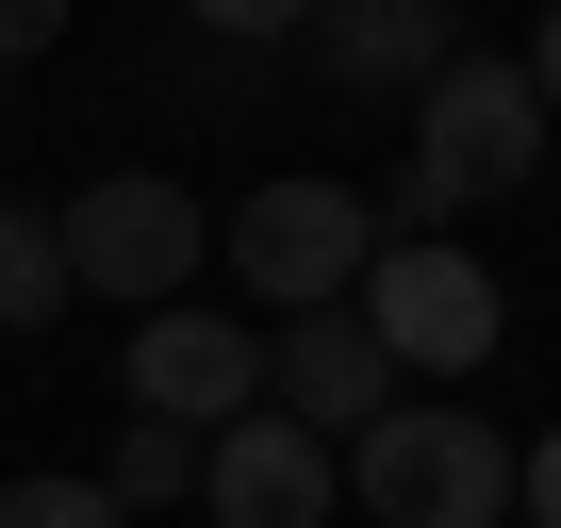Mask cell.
<instances>
[{
	"label": "cell",
	"mask_w": 561,
	"mask_h": 528,
	"mask_svg": "<svg viewBox=\"0 0 561 528\" xmlns=\"http://www.w3.org/2000/svg\"><path fill=\"white\" fill-rule=\"evenodd\" d=\"M67 18H83V0H0V67H34V50H67Z\"/></svg>",
	"instance_id": "cell-13"
},
{
	"label": "cell",
	"mask_w": 561,
	"mask_h": 528,
	"mask_svg": "<svg viewBox=\"0 0 561 528\" xmlns=\"http://www.w3.org/2000/svg\"><path fill=\"white\" fill-rule=\"evenodd\" d=\"M100 495H116V512H165V495H198V429L133 413V429H116V462H100Z\"/></svg>",
	"instance_id": "cell-11"
},
{
	"label": "cell",
	"mask_w": 561,
	"mask_h": 528,
	"mask_svg": "<svg viewBox=\"0 0 561 528\" xmlns=\"http://www.w3.org/2000/svg\"><path fill=\"white\" fill-rule=\"evenodd\" d=\"M198 495H215V528H331V495H347V462H331V429H298V413H231L215 446H198Z\"/></svg>",
	"instance_id": "cell-7"
},
{
	"label": "cell",
	"mask_w": 561,
	"mask_h": 528,
	"mask_svg": "<svg viewBox=\"0 0 561 528\" xmlns=\"http://www.w3.org/2000/svg\"><path fill=\"white\" fill-rule=\"evenodd\" d=\"M528 83H545V133H561V0H545V50H528Z\"/></svg>",
	"instance_id": "cell-16"
},
{
	"label": "cell",
	"mask_w": 561,
	"mask_h": 528,
	"mask_svg": "<svg viewBox=\"0 0 561 528\" xmlns=\"http://www.w3.org/2000/svg\"><path fill=\"white\" fill-rule=\"evenodd\" d=\"M198 264H215V231H198V198H182L165 165H116V182H83V198H67V282H83V298L165 314Z\"/></svg>",
	"instance_id": "cell-5"
},
{
	"label": "cell",
	"mask_w": 561,
	"mask_h": 528,
	"mask_svg": "<svg viewBox=\"0 0 561 528\" xmlns=\"http://www.w3.org/2000/svg\"><path fill=\"white\" fill-rule=\"evenodd\" d=\"M83 282H67V215H34V198H0V331H50Z\"/></svg>",
	"instance_id": "cell-10"
},
{
	"label": "cell",
	"mask_w": 561,
	"mask_h": 528,
	"mask_svg": "<svg viewBox=\"0 0 561 528\" xmlns=\"http://www.w3.org/2000/svg\"><path fill=\"white\" fill-rule=\"evenodd\" d=\"M116 397L215 446L231 413H264V331H248V314H198V298H165V314H133V380H116Z\"/></svg>",
	"instance_id": "cell-6"
},
{
	"label": "cell",
	"mask_w": 561,
	"mask_h": 528,
	"mask_svg": "<svg viewBox=\"0 0 561 528\" xmlns=\"http://www.w3.org/2000/svg\"><path fill=\"white\" fill-rule=\"evenodd\" d=\"M347 495L380 528H512V429H479L462 397H397L347 446Z\"/></svg>",
	"instance_id": "cell-2"
},
{
	"label": "cell",
	"mask_w": 561,
	"mask_h": 528,
	"mask_svg": "<svg viewBox=\"0 0 561 528\" xmlns=\"http://www.w3.org/2000/svg\"><path fill=\"white\" fill-rule=\"evenodd\" d=\"M364 331L397 347V380H479L512 347V298H495V264H462L446 231H380L364 264Z\"/></svg>",
	"instance_id": "cell-3"
},
{
	"label": "cell",
	"mask_w": 561,
	"mask_h": 528,
	"mask_svg": "<svg viewBox=\"0 0 561 528\" xmlns=\"http://www.w3.org/2000/svg\"><path fill=\"white\" fill-rule=\"evenodd\" d=\"M264 397L298 413V429H331V446H364V429L397 413V347L364 331V298H331V314H280V347H264Z\"/></svg>",
	"instance_id": "cell-8"
},
{
	"label": "cell",
	"mask_w": 561,
	"mask_h": 528,
	"mask_svg": "<svg viewBox=\"0 0 561 528\" xmlns=\"http://www.w3.org/2000/svg\"><path fill=\"white\" fill-rule=\"evenodd\" d=\"M0 528H133L100 479H0Z\"/></svg>",
	"instance_id": "cell-12"
},
{
	"label": "cell",
	"mask_w": 561,
	"mask_h": 528,
	"mask_svg": "<svg viewBox=\"0 0 561 528\" xmlns=\"http://www.w3.org/2000/svg\"><path fill=\"white\" fill-rule=\"evenodd\" d=\"M512 512H528V528H561V429H545V446H512Z\"/></svg>",
	"instance_id": "cell-14"
},
{
	"label": "cell",
	"mask_w": 561,
	"mask_h": 528,
	"mask_svg": "<svg viewBox=\"0 0 561 528\" xmlns=\"http://www.w3.org/2000/svg\"><path fill=\"white\" fill-rule=\"evenodd\" d=\"M545 165V83L512 67V50H462L430 100H413V165H397V231H446V215H479V198H512Z\"/></svg>",
	"instance_id": "cell-1"
},
{
	"label": "cell",
	"mask_w": 561,
	"mask_h": 528,
	"mask_svg": "<svg viewBox=\"0 0 561 528\" xmlns=\"http://www.w3.org/2000/svg\"><path fill=\"white\" fill-rule=\"evenodd\" d=\"M215 264H231L264 314H331V298H364V264H380V198H347V182H264L215 231Z\"/></svg>",
	"instance_id": "cell-4"
},
{
	"label": "cell",
	"mask_w": 561,
	"mask_h": 528,
	"mask_svg": "<svg viewBox=\"0 0 561 528\" xmlns=\"http://www.w3.org/2000/svg\"><path fill=\"white\" fill-rule=\"evenodd\" d=\"M215 34H314V0H198Z\"/></svg>",
	"instance_id": "cell-15"
},
{
	"label": "cell",
	"mask_w": 561,
	"mask_h": 528,
	"mask_svg": "<svg viewBox=\"0 0 561 528\" xmlns=\"http://www.w3.org/2000/svg\"><path fill=\"white\" fill-rule=\"evenodd\" d=\"M314 67L331 83H364V100H430L446 67H462V34H446V0H314Z\"/></svg>",
	"instance_id": "cell-9"
}]
</instances>
